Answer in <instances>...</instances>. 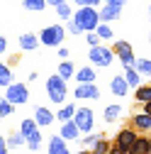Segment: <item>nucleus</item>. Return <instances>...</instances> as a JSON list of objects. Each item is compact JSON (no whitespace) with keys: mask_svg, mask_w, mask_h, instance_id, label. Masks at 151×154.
I'll use <instances>...</instances> for the list:
<instances>
[{"mask_svg":"<svg viewBox=\"0 0 151 154\" xmlns=\"http://www.w3.org/2000/svg\"><path fill=\"white\" fill-rule=\"evenodd\" d=\"M71 20L78 25L83 32H95V27H98V22H100L98 8H76L73 15H71Z\"/></svg>","mask_w":151,"mask_h":154,"instance_id":"nucleus-1","label":"nucleus"},{"mask_svg":"<svg viewBox=\"0 0 151 154\" xmlns=\"http://www.w3.org/2000/svg\"><path fill=\"white\" fill-rule=\"evenodd\" d=\"M46 95H49V100L56 103V105L66 103V98H68V86H66V81L61 79V76L54 73V76L46 79Z\"/></svg>","mask_w":151,"mask_h":154,"instance_id":"nucleus-2","label":"nucleus"},{"mask_svg":"<svg viewBox=\"0 0 151 154\" xmlns=\"http://www.w3.org/2000/svg\"><path fill=\"white\" fill-rule=\"evenodd\" d=\"M37 37H39V44H44V47H59L66 39V27H61V25H46Z\"/></svg>","mask_w":151,"mask_h":154,"instance_id":"nucleus-3","label":"nucleus"},{"mask_svg":"<svg viewBox=\"0 0 151 154\" xmlns=\"http://www.w3.org/2000/svg\"><path fill=\"white\" fill-rule=\"evenodd\" d=\"M88 59H90L93 66H110L115 61V54H112V47H105V42H100L95 47H90Z\"/></svg>","mask_w":151,"mask_h":154,"instance_id":"nucleus-4","label":"nucleus"},{"mask_svg":"<svg viewBox=\"0 0 151 154\" xmlns=\"http://www.w3.org/2000/svg\"><path fill=\"white\" fill-rule=\"evenodd\" d=\"M71 120L76 122V127L81 130V134H85V132H93V127H95V112L83 105V108H76Z\"/></svg>","mask_w":151,"mask_h":154,"instance_id":"nucleus-5","label":"nucleus"},{"mask_svg":"<svg viewBox=\"0 0 151 154\" xmlns=\"http://www.w3.org/2000/svg\"><path fill=\"white\" fill-rule=\"evenodd\" d=\"M5 100H10L12 105H25L27 100H29V88H27V83H10V86H5Z\"/></svg>","mask_w":151,"mask_h":154,"instance_id":"nucleus-6","label":"nucleus"},{"mask_svg":"<svg viewBox=\"0 0 151 154\" xmlns=\"http://www.w3.org/2000/svg\"><path fill=\"white\" fill-rule=\"evenodd\" d=\"M112 54L120 59L122 66H132V64H134V59H137V56H134V49H132V44L124 42V39H117L115 44H112Z\"/></svg>","mask_w":151,"mask_h":154,"instance_id":"nucleus-7","label":"nucleus"},{"mask_svg":"<svg viewBox=\"0 0 151 154\" xmlns=\"http://www.w3.org/2000/svg\"><path fill=\"white\" fill-rule=\"evenodd\" d=\"M137 134H139V132H137L134 127H124V130L117 132V137H115V142H112V144H115L117 149H122V152L129 154L132 144H134V140H137Z\"/></svg>","mask_w":151,"mask_h":154,"instance_id":"nucleus-8","label":"nucleus"},{"mask_svg":"<svg viewBox=\"0 0 151 154\" xmlns=\"http://www.w3.org/2000/svg\"><path fill=\"white\" fill-rule=\"evenodd\" d=\"M73 95L78 100H98L100 98V88L95 86V81L93 83H78L73 88Z\"/></svg>","mask_w":151,"mask_h":154,"instance_id":"nucleus-9","label":"nucleus"},{"mask_svg":"<svg viewBox=\"0 0 151 154\" xmlns=\"http://www.w3.org/2000/svg\"><path fill=\"white\" fill-rule=\"evenodd\" d=\"M46 154H71L68 144L64 137H59V134H51L49 142H46Z\"/></svg>","mask_w":151,"mask_h":154,"instance_id":"nucleus-10","label":"nucleus"},{"mask_svg":"<svg viewBox=\"0 0 151 154\" xmlns=\"http://www.w3.org/2000/svg\"><path fill=\"white\" fill-rule=\"evenodd\" d=\"M59 137H64L66 142H76L81 137V130L76 127V122L73 120H66V122H61L59 125Z\"/></svg>","mask_w":151,"mask_h":154,"instance_id":"nucleus-11","label":"nucleus"},{"mask_svg":"<svg viewBox=\"0 0 151 154\" xmlns=\"http://www.w3.org/2000/svg\"><path fill=\"white\" fill-rule=\"evenodd\" d=\"M132 127H134L137 132H141V134H149V130H151V118H149V112H137L134 118H132Z\"/></svg>","mask_w":151,"mask_h":154,"instance_id":"nucleus-12","label":"nucleus"},{"mask_svg":"<svg viewBox=\"0 0 151 154\" xmlns=\"http://www.w3.org/2000/svg\"><path fill=\"white\" fill-rule=\"evenodd\" d=\"M54 120H56L54 112H51L46 105H39V108H37V112H34V122H37V127H49Z\"/></svg>","mask_w":151,"mask_h":154,"instance_id":"nucleus-13","label":"nucleus"},{"mask_svg":"<svg viewBox=\"0 0 151 154\" xmlns=\"http://www.w3.org/2000/svg\"><path fill=\"white\" fill-rule=\"evenodd\" d=\"M120 15H122V8L120 5H107L98 10V17H100V22H112V20H120Z\"/></svg>","mask_w":151,"mask_h":154,"instance_id":"nucleus-14","label":"nucleus"},{"mask_svg":"<svg viewBox=\"0 0 151 154\" xmlns=\"http://www.w3.org/2000/svg\"><path fill=\"white\" fill-rule=\"evenodd\" d=\"M129 154H151V140H149V134H137V140H134V144H132Z\"/></svg>","mask_w":151,"mask_h":154,"instance_id":"nucleus-15","label":"nucleus"},{"mask_svg":"<svg viewBox=\"0 0 151 154\" xmlns=\"http://www.w3.org/2000/svg\"><path fill=\"white\" fill-rule=\"evenodd\" d=\"M124 115V108L122 105H105V110H102V120L107 122V125H115L120 118Z\"/></svg>","mask_w":151,"mask_h":154,"instance_id":"nucleus-16","label":"nucleus"},{"mask_svg":"<svg viewBox=\"0 0 151 154\" xmlns=\"http://www.w3.org/2000/svg\"><path fill=\"white\" fill-rule=\"evenodd\" d=\"M73 79L78 83H93L98 76H95V69H93V66H81L78 71H73Z\"/></svg>","mask_w":151,"mask_h":154,"instance_id":"nucleus-17","label":"nucleus"},{"mask_svg":"<svg viewBox=\"0 0 151 154\" xmlns=\"http://www.w3.org/2000/svg\"><path fill=\"white\" fill-rule=\"evenodd\" d=\"M110 88H112V93H115L117 98H124V95L129 93V86H127V81H124V76H122V73L115 76V79L110 81Z\"/></svg>","mask_w":151,"mask_h":154,"instance_id":"nucleus-18","label":"nucleus"},{"mask_svg":"<svg viewBox=\"0 0 151 154\" xmlns=\"http://www.w3.org/2000/svg\"><path fill=\"white\" fill-rule=\"evenodd\" d=\"M73 71H76V66H73V61H71V59H61V64L56 66V76H61L66 83L73 79Z\"/></svg>","mask_w":151,"mask_h":154,"instance_id":"nucleus-19","label":"nucleus"},{"mask_svg":"<svg viewBox=\"0 0 151 154\" xmlns=\"http://www.w3.org/2000/svg\"><path fill=\"white\" fill-rule=\"evenodd\" d=\"M132 69H134L141 79H149V73H151V59L149 56H141V59H134V64H132Z\"/></svg>","mask_w":151,"mask_h":154,"instance_id":"nucleus-20","label":"nucleus"},{"mask_svg":"<svg viewBox=\"0 0 151 154\" xmlns=\"http://www.w3.org/2000/svg\"><path fill=\"white\" fill-rule=\"evenodd\" d=\"M25 144H27V149H29V152H39V149H42V144H44L42 130H34L29 137H25Z\"/></svg>","mask_w":151,"mask_h":154,"instance_id":"nucleus-21","label":"nucleus"},{"mask_svg":"<svg viewBox=\"0 0 151 154\" xmlns=\"http://www.w3.org/2000/svg\"><path fill=\"white\" fill-rule=\"evenodd\" d=\"M37 47H39V37H37V34L27 32V34L20 37V49H22V51H34Z\"/></svg>","mask_w":151,"mask_h":154,"instance_id":"nucleus-22","label":"nucleus"},{"mask_svg":"<svg viewBox=\"0 0 151 154\" xmlns=\"http://www.w3.org/2000/svg\"><path fill=\"white\" fill-rule=\"evenodd\" d=\"M73 112H76V105H73V103H66V105L61 103V108L54 112V118L59 120V122H66V120H71V118H73Z\"/></svg>","mask_w":151,"mask_h":154,"instance_id":"nucleus-23","label":"nucleus"},{"mask_svg":"<svg viewBox=\"0 0 151 154\" xmlns=\"http://www.w3.org/2000/svg\"><path fill=\"white\" fill-rule=\"evenodd\" d=\"M134 100H137L139 105H141V103H151V86H149V83H144V86L139 83V86H137V91H134Z\"/></svg>","mask_w":151,"mask_h":154,"instance_id":"nucleus-24","label":"nucleus"},{"mask_svg":"<svg viewBox=\"0 0 151 154\" xmlns=\"http://www.w3.org/2000/svg\"><path fill=\"white\" fill-rule=\"evenodd\" d=\"M122 76H124V81H127L129 88H137V86L144 81V79H141V76H139L134 69H132V66H124V73H122Z\"/></svg>","mask_w":151,"mask_h":154,"instance_id":"nucleus-25","label":"nucleus"},{"mask_svg":"<svg viewBox=\"0 0 151 154\" xmlns=\"http://www.w3.org/2000/svg\"><path fill=\"white\" fill-rule=\"evenodd\" d=\"M110 144H112V142H107V137L102 134V137L95 140V144H93V147H88V154H107Z\"/></svg>","mask_w":151,"mask_h":154,"instance_id":"nucleus-26","label":"nucleus"},{"mask_svg":"<svg viewBox=\"0 0 151 154\" xmlns=\"http://www.w3.org/2000/svg\"><path fill=\"white\" fill-rule=\"evenodd\" d=\"M5 144H7V152L10 149H20V147H25V137L20 132H10L7 137H5Z\"/></svg>","mask_w":151,"mask_h":154,"instance_id":"nucleus-27","label":"nucleus"},{"mask_svg":"<svg viewBox=\"0 0 151 154\" xmlns=\"http://www.w3.org/2000/svg\"><path fill=\"white\" fill-rule=\"evenodd\" d=\"M34 130H42V127H37V122H34V118H32V120L27 118V120H22V122H20V130H17V132H20L22 137H29V134H32Z\"/></svg>","mask_w":151,"mask_h":154,"instance_id":"nucleus-28","label":"nucleus"},{"mask_svg":"<svg viewBox=\"0 0 151 154\" xmlns=\"http://www.w3.org/2000/svg\"><path fill=\"white\" fill-rule=\"evenodd\" d=\"M22 8L32 10V12H42V10H46V0H22Z\"/></svg>","mask_w":151,"mask_h":154,"instance_id":"nucleus-29","label":"nucleus"},{"mask_svg":"<svg viewBox=\"0 0 151 154\" xmlns=\"http://www.w3.org/2000/svg\"><path fill=\"white\" fill-rule=\"evenodd\" d=\"M98 137H102L100 132H85L83 137H78L76 142H78V144H83V149H88V147H93V144H95V140H98Z\"/></svg>","mask_w":151,"mask_h":154,"instance_id":"nucleus-30","label":"nucleus"},{"mask_svg":"<svg viewBox=\"0 0 151 154\" xmlns=\"http://www.w3.org/2000/svg\"><path fill=\"white\" fill-rule=\"evenodd\" d=\"M95 34L100 37V42H107V39H112V27H107V22H98Z\"/></svg>","mask_w":151,"mask_h":154,"instance_id":"nucleus-31","label":"nucleus"},{"mask_svg":"<svg viewBox=\"0 0 151 154\" xmlns=\"http://www.w3.org/2000/svg\"><path fill=\"white\" fill-rule=\"evenodd\" d=\"M15 108H17V105H12L10 100L0 98V118H10V115L15 112Z\"/></svg>","mask_w":151,"mask_h":154,"instance_id":"nucleus-32","label":"nucleus"},{"mask_svg":"<svg viewBox=\"0 0 151 154\" xmlns=\"http://www.w3.org/2000/svg\"><path fill=\"white\" fill-rule=\"evenodd\" d=\"M56 15L61 17V20H71V15H73V8L68 3H61V5H56Z\"/></svg>","mask_w":151,"mask_h":154,"instance_id":"nucleus-33","label":"nucleus"},{"mask_svg":"<svg viewBox=\"0 0 151 154\" xmlns=\"http://www.w3.org/2000/svg\"><path fill=\"white\" fill-rule=\"evenodd\" d=\"M71 3H76L78 8H98L100 0H71Z\"/></svg>","mask_w":151,"mask_h":154,"instance_id":"nucleus-34","label":"nucleus"},{"mask_svg":"<svg viewBox=\"0 0 151 154\" xmlns=\"http://www.w3.org/2000/svg\"><path fill=\"white\" fill-rule=\"evenodd\" d=\"M12 83V71L7 69L5 73H0V88H5V86H10Z\"/></svg>","mask_w":151,"mask_h":154,"instance_id":"nucleus-35","label":"nucleus"},{"mask_svg":"<svg viewBox=\"0 0 151 154\" xmlns=\"http://www.w3.org/2000/svg\"><path fill=\"white\" fill-rule=\"evenodd\" d=\"M66 25H68V34H73V37H78V34H83V29L76 25L73 20H66Z\"/></svg>","mask_w":151,"mask_h":154,"instance_id":"nucleus-36","label":"nucleus"},{"mask_svg":"<svg viewBox=\"0 0 151 154\" xmlns=\"http://www.w3.org/2000/svg\"><path fill=\"white\" fill-rule=\"evenodd\" d=\"M85 42H88V47H95V44H100V37L95 32H85Z\"/></svg>","mask_w":151,"mask_h":154,"instance_id":"nucleus-37","label":"nucleus"},{"mask_svg":"<svg viewBox=\"0 0 151 154\" xmlns=\"http://www.w3.org/2000/svg\"><path fill=\"white\" fill-rule=\"evenodd\" d=\"M100 3H107V5H120V8H124V3H127V0H100Z\"/></svg>","mask_w":151,"mask_h":154,"instance_id":"nucleus-38","label":"nucleus"},{"mask_svg":"<svg viewBox=\"0 0 151 154\" xmlns=\"http://www.w3.org/2000/svg\"><path fill=\"white\" fill-rule=\"evenodd\" d=\"M59 59H68V47H61L59 44Z\"/></svg>","mask_w":151,"mask_h":154,"instance_id":"nucleus-39","label":"nucleus"},{"mask_svg":"<svg viewBox=\"0 0 151 154\" xmlns=\"http://www.w3.org/2000/svg\"><path fill=\"white\" fill-rule=\"evenodd\" d=\"M5 51H7V39L0 37V54H5Z\"/></svg>","mask_w":151,"mask_h":154,"instance_id":"nucleus-40","label":"nucleus"},{"mask_svg":"<svg viewBox=\"0 0 151 154\" xmlns=\"http://www.w3.org/2000/svg\"><path fill=\"white\" fill-rule=\"evenodd\" d=\"M0 154H7V144H5V137L0 134Z\"/></svg>","mask_w":151,"mask_h":154,"instance_id":"nucleus-41","label":"nucleus"},{"mask_svg":"<svg viewBox=\"0 0 151 154\" xmlns=\"http://www.w3.org/2000/svg\"><path fill=\"white\" fill-rule=\"evenodd\" d=\"M61 3H71V0H46V5L56 8V5H61Z\"/></svg>","mask_w":151,"mask_h":154,"instance_id":"nucleus-42","label":"nucleus"},{"mask_svg":"<svg viewBox=\"0 0 151 154\" xmlns=\"http://www.w3.org/2000/svg\"><path fill=\"white\" fill-rule=\"evenodd\" d=\"M107 154H127V152H122V149H117L115 144H110V149H107Z\"/></svg>","mask_w":151,"mask_h":154,"instance_id":"nucleus-43","label":"nucleus"},{"mask_svg":"<svg viewBox=\"0 0 151 154\" xmlns=\"http://www.w3.org/2000/svg\"><path fill=\"white\" fill-rule=\"evenodd\" d=\"M7 71V64H3V61H0V73H5Z\"/></svg>","mask_w":151,"mask_h":154,"instance_id":"nucleus-44","label":"nucleus"},{"mask_svg":"<svg viewBox=\"0 0 151 154\" xmlns=\"http://www.w3.org/2000/svg\"><path fill=\"white\" fill-rule=\"evenodd\" d=\"M76 154H88V149H81V152H76Z\"/></svg>","mask_w":151,"mask_h":154,"instance_id":"nucleus-45","label":"nucleus"},{"mask_svg":"<svg viewBox=\"0 0 151 154\" xmlns=\"http://www.w3.org/2000/svg\"><path fill=\"white\" fill-rule=\"evenodd\" d=\"M0 127H3V118H0Z\"/></svg>","mask_w":151,"mask_h":154,"instance_id":"nucleus-46","label":"nucleus"}]
</instances>
